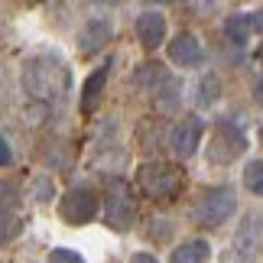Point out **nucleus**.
<instances>
[{
	"instance_id": "obj_1",
	"label": "nucleus",
	"mask_w": 263,
	"mask_h": 263,
	"mask_svg": "<svg viewBox=\"0 0 263 263\" xmlns=\"http://www.w3.org/2000/svg\"><path fill=\"white\" fill-rule=\"evenodd\" d=\"M23 91L33 101H59L72 88V72L55 52H39L23 62Z\"/></svg>"
},
{
	"instance_id": "obj_2",
	"label": "nucleus",
	"mask_w": 263,
	"mask_h": 263,
	"mask_svg": "<svg viewBox=\"0 0 263 263\" xmlns=\"http://www.w3.org/2000/svg\"><path fill=\"white\" fill-rule=\"evenodd\" d=\"M137 182L146 198L153 201H169L182 189V173L169 163H143L137 173Z\"/></svg>"
},
{
	"instance_id": "obj_3",
	"label": "nucleus",
	"mask_w": 263,
	"mask_h": 263,
	"mask_svg": "<svg viewBox=\"0 0 263 263\" xmlns=\"http://www.w3.org/2000/svg\"><path fill=\"white\" fill-rule=\"evenodd\" d=\"M98 215V192L91 185H72L59 201V218L72 228H82Z\"/></svg>"
},
{
	"instance_id": "obj_4",
	"label": "nucleus",
	"mask_w": 263,
	"mask_h": 263,
	"mask_svg": "<svg viewBox=\"0 0 263 263\" xmlns=\"http://www.w3.org/2000/svg\"><path fill=\"white\" fill-rule=\"evenodd\" d=\"M104 221L110 231H130V224L137 221V201L130 195L127 182L114 179L107 189V208H104Z\"/></svg>"
},
{
	"instance_id": "obj_5",
	"label": "nucleus",
	"mask_w": 263,
	"mask_h": 263,
	"mask_svg": "<svg viewBox=\"0 0 263 263\" xmlns=\"http://www.w3.org/2000/svg\"><path fill=\"white\" fill-rule=\"evenodd\" d=\"M244 146H247L244 134H240L231 120H221V124L215 127V134H211L208 159H211V163H218V166H228V163H234V159L244 153Z\"/></svg>"
},
{
	"instance_id": "obj_6",
	"label": "nucleus",
	"mask_w": 263,
	"mask_h": 263,
	"mask_svg": "<svg viewBox=\"0 0 263 263\" xmlns=\"http://www.w3.org/2000/svg\"><path fill=\"white\" fill-rule=\"evenodd\" d=\"M234 208H237V198H234V192H231V189H211L208 195L198 201L195 218L205 228H221L231 215H234Z\"/></svg>"
},
{
	"instance_id": "obj_7",
	"label": "nucleus",
	"mask_w": 263,
	"mask_h": 263,
	"mask_svg": "<svg viewBox=\"0 0 263 263\" xmlns=\"http://www.w3.org/2000/svg\"><path fill=\"white\" fill-rule=\"evenodd\" d=\"M169 59L179 65V68H195L205 62V49H201V43L192 33H179L173 36V43H169Z\"/></svg>"
},
{
	"instance_id": "obj_8",
	"label": "nucleus",
	"mask_w": 263,
	"mask_h": 263,
	"mask_svg": "<svg viewBox=\"0 0 263 263\" xmlns=\"http://www.w3.org/2000/svg\"><path fill=\"white\" fill-rule=\"evenodd\" d=\"M198 143H201V120L198 117L179 120V127L173 130V153L179 159H189V156H195Z\"/></svg>"
},
{
	"instance_id": "obj_9",
	"label": "nucleus",
	"mask_w": 263,
	"mask_h": 263,
	"mask_svg": "<svg viewBox=\"0 0 263 263\" xmlns=\"http://www.w3.org/2000/svg\"><path fill=\"white\" fill-rule=\"evenodd\" d=\"M110 33H114L110 20H104V16L88 20L85 29L78 33V49H82V55H95V52H101V49L110 43Z\"/></svg>"
},
{
	"instance_id": "obj_10",
	"label": "nucleus",
	"mask_w": 263,
	"mask_h": 263,
	"mask_svg": "<svg viewBox=\"0 0 263 263\" xmlns=\"http://www.w3.org/2000/svg\"><path fill=\"white\" fill-rule=\"evenodd\" d=\"M137 36L140 43H143L146 49H156L166 43V20L163 13H156V10H146V13L137 16Z\"/></svg>"
},
{
	"instance_id": "obj_11",
	"label": "nucleus",
	"mask_w": 263,
	"mask_h": 263,
	"mask_svg": "<svg viewBox=\"0 0 263 263\" xmlns=\"http://www.w3.org/2000/svg\"><path fill=\"white\" fill-rule=\"evenodd\" d=\"M107 75H110V62L98 65L95 72L85 78V88H82V114H91V110L101 104V98H104V85H107Z\"/></svg>"
},
{
	"instance_id": "obj_12",
	"label": "nucleus",
	"mask_w": 263,
	"mask_h": 263,
	"mask_svg": "<svg viewBox=\"0 0 263 263\" xmlns=\"http://www.w3.org/2000/svg\"><path fill=\"white\" fill-rule=\"evenodd\" d=\"M237 254L240 257H254V250L260 247V215H254L250 218L247 215V221L240 224V231H237Z\"/></svg>"
},
{
	"instance_id": "obj_13",
	"label": "nucleus",
	"mask_w": 263,
	"mask_h": 263,
	"mask_svg": "<svg viewBox=\"0 0 263 263\" xmlns=\"http://www.w3.org/2000/svg\"><path fill=\"white\" fill-rule=\"evenodd\" d=\"M208 257H211L208 240H185V244H179V247L173 250L169 263H205Z\"/></svg>"
},
{
	"instance_id": "obj_14",
	"label": "nucleus",
	"mask_w": 263,
	"mask_h": 263,
	"mask_svg": "<svg viewBox=\"0 0 263 263\" xmlns=\"http://www.w3.org/2000/svg\"><path fill=\"white\" fill-rule=\"evenodd\" d=\"M244 185L250 192H257V195H263V159H250L247 169H244Z\"/></svg>"
},
{
	"instance_id": "obj_15",
	"label": "nucleus",
	"mask_w": 263,
	"mask_h": 263,
	"mask_svg": "<svg viewBox=\"0 0 263 263\" xmlns=\"http://www.w3.org/2000/svg\"><path fill=\"white\" fill-rule=\"evenodd\" d=\"M195 101H198L201 107H211V104L218 101V78H215V75H208L205 82L198 85V95H195Z\"/></svg>"
},
{
	"instance_id": "obj_16",
	"label": "nucleus",
	"mask_w": 263,
	"mask_h": 263,
	"mask_svg": "<svg viewBox=\"0 0 263 263\" xmlns=\"http://www.w3.org/2000/svg\"><path fill=\"white\" fill-rule=\"evenodd\" d=\"M224 33L234 39V43H244L247 33H250V20L247 16H231L228 23H224Z\"/></svg>"
},
{
	"instance_id": "obj_17",
	"label": "nucleus",
	"mask_w": 263,
	"mask_h": 263,
	"mask_svg": "<svg viewBox=\"0 0 263 263\" xmlns=\"http://www.w3.org/2000/svg\"><path fill=\"white\" fill-rule=\"evenodd\" d=\"M16 231H20V218L13 215V211H4V208H0V247H4L7 240L16 234Z\"/></svg>"
},
{
	"instance_id": "obj_18",
	"label": "nucleus",
	"mask_w": 263,
	"mask_h": 263,
	"mask_svg": "<svg viewBox=\"0 0 263 263\" xmlns=\"http://www.w3.org/2000/svg\"><path fill=\"white\" fill-rule=\"evenodd\" d=\"M46 263H85V257L78 254V250H72V247H55Z\"/></svg>"
},
{
	"instance_id": "obj_19",
	"label": "nucleus",
	"mask_w": 263,
	"mask_h": 263,
	"mask_svg": "<svg viewBox=\"0 0 263 263\" xmlns=\"http://www.w3.org/2000/svg\"><path fill=\"white\" fill-rule=\"evenodd\" d=\"M33 195H36V201H49L52 198V182L46 176H36L33 179Z\"/></svg>"
},
{
	"instance_id": "obj_20",
	"label": "nucleus",
	"mask_w": 263,
	"mask_h": 263,
	"mask_svg": "<svg viewBox=\"0 0 263 263\" xmlns=\"http://www.w3.org/2000/svg\"><path fill=\"white\" fill-rule=\"evenodd\" d=\"M10 163H13V149H10V143H7L4 137H0V169L10 166Z\"/></svg>"
},
{
	"instance_id": "obj_21",
	"label": "nucleus",
	"mask_w": 263,
	"mask_h": 263,
	"mask_svg": "<svg viewBox=\"0 0 263 263\" xmlns=\"http://www.w3.org/2000/svg\"><path fill=\"white\" fill-rule=\"evenodd\" d=\"M130 263H159L153 254H146V250H140V254H134V257H130Z\"/></svg>"
},
{
	"instance_id": "obj_22",
	"label": "nucleus",
	"mask_w": 263,
	"mask_h": 263,
	"mask_svg": "<svg viewBox=\"0 0 263 263\" xmlns=\"http://www.w3.org/2000/svg\"><path fill=\"white\" fill-rule=\"evenodd\" d=\"M254 98H257V104L263 107V75L257 78V85H254Z\"/></svg>"
},
{
	"instance_id": "obj_23",
	"label": "nucleus",
	"mask_w": 263,
	"mask_h": 263,
	"mask_svg": "<svg viewBox=\"0 0 263 263\" xmlns=\"http://www.w3.org/2000/svg\"><path fill=\"white\" fill-rule=\"evenodd\" d=\"M250 26H254V29H260V33H263V10H257V13H254V20H250Z\"/></svg>"
},
{
	"instance_id": "obj_24",
	"label": "nucleus",
	"mask_w": 263,
	"mask_h": 263,
	"mask_svg": "<svg viewBox=\"0 0 263 263\" xmlns=\"http://www.w3.org/2000/svg\"><path fill=\"white\" fill-rule=\"evenodd\" d=\"M98 4H110V7H114V4H124V0H98Z\"/></svg>"
},
{
	"instance_id": "obj_25",
	"label": "nucleus",
	"mask_w": 263,
	"mask_h": 263,
	"mask_svg": "<svg viewBox=\"0 0 263 263\" xmlns=\"http://www.w3.org/2000/svg\"><path fill=\"white\" fill-rule=\"evenodd\" d=\"M260 62H263V46H260Z\"/></svg>"
},
{
	"instance_id": "obj_26",
	"label": "nucleus",
	"mask_w": 263,
	"mask_h": 263,
	"mask_svg": "<svg viewBox=\"0 0 263 263\" xmlns=\"http://www.w3.org/2000/svg\"><path fill=\"white\" fill-rule=\"evenodd\" d=\"M260 143H263V127H260Z\"/></svg>"
},
{
	"instance_id": "obj_27",
	"label": "nucleus",
	"mask_w": 263,
	"mask_h": 263,
	"mask_svg": "<svg viewBox=\"0 0 263 263\" xmlns=\"http://www.w3.org/2000/svg\"><path fill=\"white\" fill-rule=\"evenodd\" d=\"M153 4H166V0H153Z\"/></svg>"
}]
</instances>
